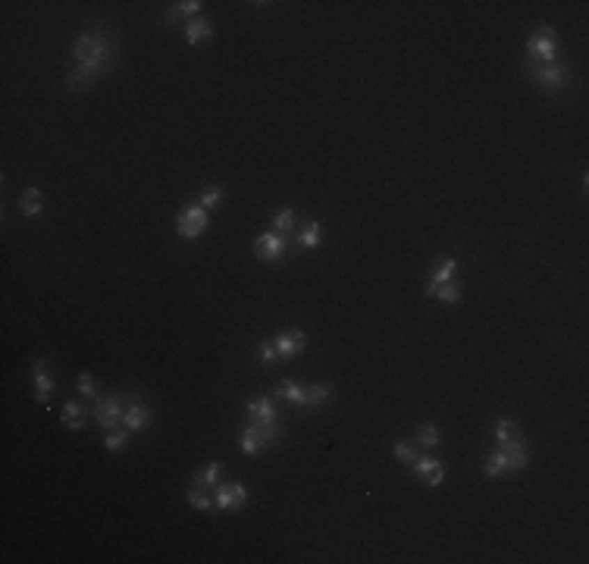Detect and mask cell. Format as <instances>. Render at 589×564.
<instances>
[{
    "label": "cell",
    "instance_id": "obj_1",
    "mask_svg": "<svg viewBox=\"0 0 589 564\" xmlns=\"http://www.w3.org/2000/svg\"><path fill=\"white\" fill-rule=\"evenodd\" d=\"M72 56H75V69L66 72V88L69 91H85L104 72H110L113 66V41L104 31H81L72 44Z\"/></svg>",
    "mask_w": 589,
    "mask_h": 564
},
{
    "label": "cell",
    "instance_id": "obj_2",
    "mask_svg": "<svg viewBox=\"0 0 589 564\" xmlns=\"http://www.w3.org/2000/svg\"><path fill=\"white\" fill-rule=\"evenodd\" d=\"M526 464H530V451H526V445L517 439H511V442H505L498 451H492V455L486 457V464H482V473L486 476H501V473H511V470H524Z\"/></svg>",
    "mask_w": 589,
    "mask_h": 564
},
{
    "label": "cell",
    "instance_id": "obj_3",
    "mask_svg": "<svg viewBox=\"0 0 589 564\" xmlns=\"http://www.w3.org/2000/svg\"><path fill=\"white\" fill-rule=\"evenodd\" d=\"M276 442H282L279 423H254V420H251V423L238 432V448H242L244 455H257V451H263L267 445H276Z\"/></svg>",
    "mask_w": 589,
    "mask_h": 564
},
{
    "label": "cell",
    "instance_id": "obj_4",
    "mask_svg": "<svg viewBox=\"0 0 589 564\" xmlns=\"http://www.w3.org/2000/svg\"><path fill=\"white\" fill-rule=\"evenodd\" d=\"M526 75H530L542 91H561V88L567 85V79H570V69H567V63H561V60H555V63H533V60H526Z\"/></svg>",
    "mask_w": 589,
    "mask_h": 564
},
{
    "label": "cell",
    "instance_id": "obj_5",
    "mask_svg": "<svg viewBox=\"0 0 589 564\" xmlns=\"http://www.w3.org/2000/svg\"><path fill=\"white\" fill-rule=\"evenodd\" d=\"M526 60L533 63H555L558 60V35L551 25H542L526 41Z\"/></svg>",
    "mask_w": 589,
    "mask_h": 564
},
{
    "label": "cell",
    "instance_id": "obj_6",
    "mask_svg": "<svg viewBox=\"0 0 589 564\" xmlns=\"http://www.w3.org/2000/svg\"><path fill=\"white\" fill-rule=\"evenodd\" d=\"M123 414H125V395H100V398L94 401V420H97V426L107 432L119 430Z\"/></svg>",
    "mask_w": 589,
    "mask_h": 564
},
{
    "label": "cell",
    "instance_id": "obj_7",
    "mask_svg": "<svg viewBox=\"0 0 589 564\" xmlns=\"http://www.w3.org/2000/svg\"><path fill=\"white\" fill-rule=\"evenodd\" d=\"M207 223H210V217H207V210L201 204H188L185 210L179 213V219H175V232H179L182 238H201L207 229Z\"/></svg>",
    "mask_w": 589,
    "mask_h": 564
},
{
    "label": "cell",
    "instance_id": "obj_8",
    "mask_svg": "<svg viewBox=\"0 0 589 564\" xmlns=\"http://www.w3.org/2000/svg\"><path fill=\"white\" fill-rule=\"evenodd\" d=\"M244 501H248V489H244V483H235V480L217 486V495H213V505H217L219 511H226V514L242 511Z\"/></svg>",
    "mask_w": 589,
    "mask_h": 564
},
{
    "label": "cell",
    "instance_id": "obj_9",
    "mask_svg": "<svg viewBox=\"0 0 589 564\" xmlns=\"http://www.w3.org/2000/svg\"><path fill=\"white\" fill-rule=\"evenodd\" d=\"M285 248H288V242L279 232H263V235L254 238V254H257V260H263V263H279L282 257H285Z\"/></svg>",
    "mask_w": 589,
    "mask_h": 564
},
{
    "label": "cell",
    "instance_id": "obj_10",
    "mask_svg": "<svg viewBox=\"0 0 589 564\" xmlns=\"http://www.w3.org/2000/svg\"><path fill=\"white\" fill-rule=\"evenodd\" d=\"M123 426L132 432H141L150 426V407L144 405L138 395H125V414H123Z\"/></svg>",
    "mask_w": 589,
    "mask_h": 564
},
{
    "label": "cell",
    "instance_id": "obj_11",
    "mask_svg": "<svg viewBox=\"0 0 589 564\" xmlns=\"http://www.w3.org/2000/svg\"><path fill=\"white\" fill-rule=\"evenodd\" d=\"M411 467H414V473L420 476V483H426V486H439V483L445 480V464L439 461V457L417 455V461H414Z\"/></svg>",
    "mask_w": 589,
    "mask_h": 564
},
{
    "label": "cell",
    "instance_id": "obj_12",
    "mask_svg": "<svg viewBox=\"0 0 589 564\" xmlns=\"http://www.w3.org/2000/svg\"><path fill=\"white\" fill-rule=\"evenodd\" d=\"M273 345H276V351H279L282 361H288V357H294V354L304 351L307 338H304V332H301V329H285V332H279V336L273 338Z\"/></svg>",
    "mask_w": 589,
    "mask_h": 564
},
{
    "label": "cell",
    "instance_id": "obj_13",
    "mask_svg": "<svg viewBox=\"0 0 589 564\" xmlns=\"http://www.w3.org/2000/svg\"><path fill=\"white\" fill-rule=\"evenodd\" d=\"M31 373H35V398H38V405L47 407L50 398H54V376H50V370H47V361H35Z\"/></svg>",
    "mask_w": 589,
    "mask_h": 564
},
{
    "label": "cell",
    "instance_id": "obj_14",
    "mask_svg": "<svg viewBox=\"0 0 589 564\" xmlns=\"http://www.w3.org/2000/svg\"><path fill=\"white\" fill-rule=\"evenodd\" d=\"M244 411H248V417L254 420V423H279V414H276V405L263 395V398H251L244 401Z\"/></svg>",
    "mask_w": 589,
    "mask_h": 564
},
{
    "label": "cell",
    "instance_id": "obj_15",
    "mask_svg": "<svg viewBox=\"0 0 589 564\" xmlns=\"http://www.w3.org/2000/svg\"><path fill=\"white\" fill-rule=\"evenodd\" d=\"M455 267H457V260H455V257H445V260L439 263V269H436V273L430 276V282H426V288H423V292H426V295H430V298H432V295H436L439 288L445 285V282H451V276H455Z\"/></svg>",
    "mask_w": 589,
    "mask_h": 564
},
{
    "label": "cell",
    "instance_id": "obj_16",
    "mask_svg": "<svg viewBox=\"0 0 589 564\" xmlns=\"http://www.w3.org/2000/svg\"><path fill=\"white\" fill-rule=\"evenodd\" d=\"M276 395H279L282 401H288V405L294 407H304V398H307V389L301 386L298 379H282L279 386H276Z\"/></svg>",
    "mask_w": 589,
    "mask_h": 564
},
{
    "label": "cell",
    "instance_id": "obj_17",
    "mask_svg": "<svg viewBox=\"0 0 589 564\" xmlns=\"http://www.w3.org/2000/svg\"><path fill=\"white\" fill-rule=\"evenodd\" d=\"M19 210H22L25 217H38V213H44V194H41V188H25V191L19 194Z\"/></svg>",
    "mask_w": 589,
    "mask_h": 564
},
{
    "label": "cell",
    "instance_id": "obj_18",
    "mask_svg": "<svg viewBox=\"0 0 589 564\" xmlns=\"http://www.w3.org/2000/svg\"><path fill=\"white\" fill-rule=\"evenodd\" d=\"M298 244L301 248H320L323 244V223L311 219V223H301V232H298Z\"/></svg>",
    "mask_w": 589,
    "mask_h": 564
},
{
    "label": "cell",
    "instance_id": "obj_19",
    "mask_svg": "<svg viewBox=\"0 0 589 564\" xmlns=\"http://www.w3.org/2000/svg\"><path fill=\"white\" fill-rule=\"evenodd\" d=\"M210 35H213V25L207 22V19H191V22L185 25V41L191 44V47L210 41Z\"/></svg>",
    "mask_w": 589,
    "mask_h": 564
},
{
    "label": "cell",
    "instance_id": "obj_20",
    "mask_svg": "<svg viewBox=\"0 0 589 564\" xmlns=\"http://www.w3.org/2000/svg\"><path fill=\"white\" fill-rule=\"evenodd\" d=\"M63 426H69V430H81L85 426V405L75 398H69L66 405H63Z\"/></svg>",
    "mask_w": 589,
    "mask_h": 564
},
{
    "label": "cell",
    "instance_id": "obj_21",
    "mask_svg": "<svg viewBox=\"0 0 589 564\" xmlns=\"http://www.w3.org/2000/svg\"><path fill=\"white\" fill-rule=\"evenodd\" d=\"M332 398V382H317V386L307 389V398H304V407L317 411V407H326Z\"/></svg>",
    "mask_w": 589,
    "mask_h": 564
},
{
    "label": "cell",
    "instance_id": "obj_22",
    "mask_svg": "<svg viewBox=\"0 0 589 564\" xmlns=\"http://www.w3.org/2000/svg\"><path fill=\"white\" fill-rule=\"evenodd\" d=\"M223 470H226L223 464H219V461H213V464H207V467L201 470V473H194V480H191V483H194V486H204V489H210V486H217V483L223 480Z\"/></svg>",
    "mask_w": 589,
    "mask_h": 564
},
{
    "label": "cell",
    "instance_id": "obj_23",
    "mask_svg": "<svg viewBox=\"0 0 589 564\" xmlns=\"http://www.w3.org/2000/svg\"><path fill=\"white\" fill-rule=\"evenodd\" d=\"M185 499H188V505H191L194 511H217V508H213V499L207 495L204 486H191L185 492Z\"/></svg>",
    "mask_w": 589,
    "mask_h": 564
},
{
    "label": "cell",
    "instance_id": "obj_24",
    "mask_svg": "<svg viewBox=\"0 0 589 564\" xmlns=\"http://www.w3.org/2000/svg\"><path fill=\"white\" fill-rule=\"evenodd\" d=\"M294 226H298V217H294L292 207H285V210H279L273 217V232H279V235H285V232H294Z\"/></svg>",
    "mask_w": 589,
    "mask_h": 564
},
{
    "label": "cell",
    "instance_id": "obj_25",
    "mask_svg": "<svg viewBox=\"0 0 589 564\" xmlns=\"http://www.w3.org/2000/svg\"><path fill=\"white\" fill-rule=\"evenodd\" d=\"M201 6H204V3H201V0H182V3H175L173 10L166 13V22H175V19H179V16H198V13H201Z\"/></svg>",
    "mask_w": 589,
    "mask_h": 564
},
{
    "label": "cell",
    "instance_id": "obj_26",
    "mask_svg": "<svg viewBox=\"0 0 589 564\" xmlns=\"http://www.w3.org/2000/svg\"><path fill=\"white\" fill-rule=\"evenodd\" d=\"M414 436H417V442L423 445V448H436L439 442H442V436H439V430L432 423H423V426H417V432H414Z\"/></svg>",
    "mask_w": 589,
    "mask_h": 564
},
{
    "label": "cell",
    "instance_id": "obj_27",
    "mask_svg": "<svg viewBox=\"0 0 589 564\" xmlns=\"http://www.w3.org/2000/svg\"><path fill=\"white\" fill-rule=\"evenodd\" d=\"M75 389H79L81 395H85L88 401H97V379H94V373H79V379H75Z\"/></svg>",
    "mask_w": 589,
    "mask_h": 564
},
{
    "label": "cell",
    "instance_id": "obj_28",
    "mask_svg": "<svg viewBox=\"0 0 589 564\" xmlns=\"http://www.w3.org/2000/svg\"><path fill=\"white\" fill-rule=\"evenodd\" d=\"M495 439H498L501 445L511 442V439H517V423H514L511 417H501L495 420Z\"/></svg>",
    "mask_w": 589,
    "mask_h": 564
},
{
    "label": "cell",
    "instance_id": "obj_29",
    "mask_svg": "<svg viewBox=\"0 0 589 564\" xmlns=\"http://www.w3.org/2000/svg\"><path fill=\"white\" fill-rule=\"evenodd\" d=\"M432 298H439L442 304H457V301H461V285H457V282L451 279V282H445V285L439 288V292L432 295Z\"/></svg>",
    "mask_w": 589,
    "mask_h": 564
},
{
    "label": "cell",
    "instance_id": "obj_30",
    "mask_svg": "<svg viewBox=\"0 0 589 564\" xmlns=\"http://www.w3.org/2000/svg\"><path fill=\"white\" fill-rule=\"evenodd\" d=\"M129 436H132V430H125V426H123V430H113L110 436H107V442H104L107 451H123L125 445H129Z\"/></svg>",
    "mask_w": 589,
    "mask_h": 564
},
{
    "label": "cell",
    "instance_id": "obj_31",
    "mask_svg": "<svg viewBox=\"0 0 589 564\" xmlns=\"http://www.w3.org/2000/svg\"><path fill=\"white\" fill-rule=\"evenodd\" d=\"M392 455L398 457L401 464H407L411 467L414 461H417V448H414V442H395V448H392Z\"/></svg>",
    "mask_w": 589,
    "mask_h": 564
},
{
    "label": "cell",
    "instance_id": "obj_32",
    "mask_svg": "<svg viewBox=\"0 0 589 564\" xmlns=\"http://www.w3.org/2000/svg\"><path fill=\"white\" fill-rule=\"evenodd\" d=\"M223 198H226V191H223V188H207V191L201 194V201H198V204L204 207V210H210V207L223 204Z\"/></svg>",
    "mask_w": 589,
    "mask_h": 564
},
{
    "label": "cell",
    "instance_id": "obj_33",
    "mask_svg": "<svg viewBox=\"0 0 589 564\" xmlns=\"http://www.w3.org/2000/svg\"><path fill=\"white\" fill-rule=\"evenodd\" d=\"M282 357H279V351H276V345L273 342H263L260 345V363L263 367H273V363H279Z\"/></svg>",
    "mask_w": 589,
    "mask_h": 564
}]
</instances>
